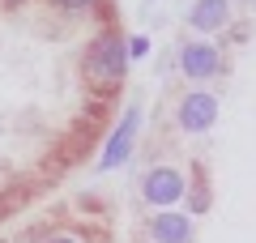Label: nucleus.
Wrapping results in <instances>:
<instances>
[{"label":"nucleus","instance_id":"1","mask_svg":"<svg viewBox=\"0 0 256 243\" xmlns=\"http://www.w3.org/2000/svg\"><path fill=\"white\" fill-rule=\"evenodd\" d=\"M124 68H128V47L124 38L111 30V34H98L86 52V81L98 86V90H116L124 81Z\"/></svg>","mask_w":256,"mask_h":243},{"label":"nucleus","instance_id":"2","mask_svg":"<svg viewBox=\"0 0 256 243\" xmlns=\"http://www.w3.org/2000/svg\"><path fill=\"white\" fill-rule=\"evenodd\" d=\"M137 128H141V111H137V107H128V111H124V124H120V128H116V136L107 141V154L98 158V166H102V171H111L116 162H124L128 154H132Z\"/></svg>","mask_w":256,"mask_h":243},{"label":"nucleus","instance_id":"3","mask_svg":"<svg viewBox=\"0 0 256 243\" xmlns=\"http://www.w3.org/2000/svg\"><path fill=\"white\" fill-rule=\"evenodd\" d=\"M180 68L188 72L192 81H201V77H214V72L222 68V56L214 43H188L180 52Z\"/></svg>","mask_w":256,"mask_h":243},{"label":"nucleus","instance_id":"4","mask_svg":"<svg viewBox=\"0 0 256 243\" xmlns=\"http://www.w3.org/2000/svg\"><path fill=\"white\" fill-rule=\"evenodd\" d=\"M184 196V175L171 171V166H158V171L146 175V200L150 205H171V200Z\"/></svg>","mask_w":256,"mask_h":243},{"label":"nucleus","instance_id":"5","mask_svg":"<svg viewBox=\"0 0 256 243\" xmlns=\"http://www.w3.org/2000/svg\"><path fill=\"white\" fill-rule=\"evenodd\" d=\"M214 116H218V98H214V94H188V98L180 102V124L188 128V132H205V128L214 124Z\"/></svg>","mask_w":256,"mask_h":243},{"label":"nucleus","instance_id":"6","mask_svg":"<svg viewBox=\"0 0 256 243\" xmlns=\"http://www.w3.org/2000/svg\"><path fill=\"white\" fill-rule=\"evenodd\" d=\"M188 22L201 34H210V30H222L230 22V0H196L192 4V13H188Z\"/></svg>","mask_w":256,"mask_h":243},{"label":"nucleus","instance_id":"7","mask_svg":"<svg viewBox=\"0 0 256 243\" xmlns=\"http://www.w3.org/2000/svg\"><path fill=\"white\" fill-rule=\"evenodd\" d=\"M154 239L158 243H188L192 239V218L188 214H162V218H154Z\"/></svg>","mask_w":256,"mask_h":243},{"label":"nucleus","instance_id":"8","mask_svg":"<svg viewBox=\"0 0 256 243\" xmlns=\"http://www.w3.org/2000/svg\"><path fill=\"white\" fill-rule=\"evenodd\" d=\"M56 9H68V13H82V9H90V4H98V0H52Z\"/></svg>","mask_w":256,"mask_h":243},{"label":"nucleus","instance_id":"9","mask_svg":"<svg viewBox=\"0 0 256 243\" xmlns=\"http://www.w3.org/2000/svg\"><path fill=\"white\" fill-rule=\"evenodd\" d=\"M124 47H128V56H146V52H150V38H146V34H132Z\"/></svg>","mask_w":256,"mask_h":243},{"label":"nucleus","instance_id":"10","mask_svg":"<svg viewBox=\"0 0 256 243\" xmlns=\"http://www.w3.org/2000/svg\"><path fill=\"white\" fill-rule=\"evenodd\" d=\"M47 243H73V239H47Z\"/></svg>","mask_w":256,"mask_h":243},{"label":"nucleus","instance_id":"11","mask_svg":"<svg viewBox=\"0 0 256 243\" xmlns=\"http://www.w3.org/2000/svg\"><path fill=\"white\" fill-rule=\"evenodd\" d=\"M248 4H252V0H248Z\"/></svg>","mask_w":256,"mask_h":243}]
</instances>
